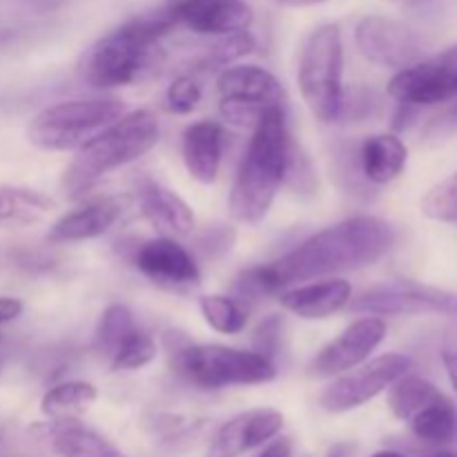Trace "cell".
<instances>
[{
  "label": "cell",
  "instance_id": "36",
  "mask_svg": "<svg viewBox=\"0 0 457 457\" xmlns=\"http://www.w3.org/2000/svg\"><path fill=\"white\" fill-rule=\"evenodd\" d=\"M290 453H293V449H290V440H286V437H277V440L270 442V445H268L257 457H290Z\"/></svg>",
  "mask_w": 457,
  "mask_h": 457
},
{
  "label": "cell",
  "instance_id": "40",
  "mask_svg": "<svg viewBox=\"0 0 457 457\" xmlns=\"http://www.w3.org/2000/svg\"><path fill=\"white\" fill-rule=\"evenodd\" d=\"M370 457H406V455L395 453V451H379V453H375V455H370Z\"/></svg>",
  "mask_w": 457,
  "mask_h": 457
},
{
  "label": "cell",
  "instance_id": "15",
  "mask_svg": "<svg viewBox=\"0 0 457 457\" xmlns=\"http://www.w3.org/2000/svg\"><path fill=\"white\" fill-rule=\"evenodd\" d=\"M134 263L143 277L161 288H190L201 284L195 257L170 237H159L138 245Z\"/></svg>",
  "mask_w": 457,
  "mask_h": 457
},
{
  "label": "cell",
  "instance_id": "3",
  "mask_svg": "<svg viewBox=\"0 0 457 457\" xmlns=\"http://www.w3.org/2000/svg\"><path fill=\"white\" fill-rule=\"evenodd\" d=\"M172 21L165 12L132 18L107 31L89 49L85 61V79L92 87H125L156 67L163 58V36L172 31Z\"/></svg>",
  "mask_w": 457,
  "mask_h": 457
},
{
  "label": "cell",
  "instance_id": "38",
  "mask_svg": "<svg viewBox=\"0 0 457 457\" xmlns=\"http://www.w3.org/2000/svg\"><path fill=\"white\" fill-rule=\"evenodd\" d=\"M281 7H312V4L326 3V0H275Z\"/></svg>",
  "mask_w": 457,
  "mask_h": 457
},
{
  "label": "cell",
  "instance_id": "32",
  "mask_svg": "<svg viewBox=\"0 0 457 457\" xmlns=\"http://www.w3.org/2000/svg\"><path fill=\"white\" fill-rule=\"evenodd\" d=\"M201 101V85L196 83L195 76L183 74L170 83L165 92V107L172 114H190Z\"/></svg>",
  "mask_w": 457,
  "mask_h": 457
},
{
  "label": "cell",
  "instance_id": "9",
  "mask_svg": "<svg viewBox=\"0 0 457 457\" xmlns=\"http://www.w3.org/2000/svg\"><path fill=\"white\" fill-rule=\"evenodd\" d=\"M351 308L375 317H457V295L420 281H388L364 290Z\"/></svg>",
  "mask_w": 457,
  "mask_h": 457
},
{
  "label": "cell",
  "instance_id": "33",
  "mask_svg": "<svg viewBox=\"0 0 457 457\" xmlns=\"http://www.w3.org/2000/svg\"><path fill=\"white\" fill-rule=\"evenodd\" d=\"M288 186H293L295 190L302 192H312L317 186L315 170H312L311 159L299 150L297 145H290V156H288V170H286V181Z\"/></svg>",
  "mask_w": 457,
  "mask_h": 457
},
{
  "label": "cell",
  "instance_id": "6",
  "mask_svg": "<svg viewBox=\"0 0 457 457\" xmlns=\"http://www.w3.org/2000/svg\"><path fill=\"white\" fill-rule=\"evenodd\" d=\"M297 85L303 103L320 123H335L344 103V40L337 25L311 31L299 54Z\"/></svg>",
  "mask_w": 457,
  "mask_h": 457
},
{
  "label": "cell",
  "instance_id": "17",
  "mask_svg": "<svg viewBox=\"0 0 457 457\" xmlns=\"http://www.w3.org/2000/svg\"><path fill=\"white\" fill-rule=\"evenodd\" d=\"M223 145H226V132L217 120H199V123L187 125L183 132L181 154L186 170L195 181L205 183V186L217 181Z\"/></svg>",
  "mask_w": 457,
  "mask_h": 457
},
{
  "label": "cell",
  "instance_id": "7",
  "mask_svg": "<svg viewBox=\"0 0 457 457\" xmlns=\"http://www.w3.org/2000/svg\"><path fill=\"white\" fill-rule=\"evenodd\" d=\"M125 105L116 98H74L45 107L31 119L27 138L47 152H71L119 120Z\"/></svg>",
  "mask_w": 457,
  "mask_h": 457
},
{
  "label": "cell",
  "instance_id": "1",
  "mask_svg": "<svg viewBox=\"0 0 457 457\" xmlns=\"http://www.w3.org/2000/svg\"><path fill=\"white\" fill-rule=\"evenodd\" d=\"M395 232L391 223L370 214L339 221L270 263L241 272L237 293L245 299L279 295L293 284L339 275L378 263L393 248Z\"/></svg>",
  "mask_w": 457,
  "mask_h": 457
},
{
  "label": "cell",
  "instance_id": "4",
  "mask_svg": "<svg viewBox=\"0 0 457 457\" xmlns=\"http://www.w3.org/2000/svg\"><path fill=\"white\" fill-rule=\"evenodd\" d=\"M159 132L154 112L137 110L123 114L76 150L62 174V190L70 196L83 195L105 174L147 154L159 143Z\"/></svg>",
  "mask_w": 457,
  "mask_h": 457
},
{
  "label": "cell",
  "instance_id": "31",
  "mask_svg": "<svg viewBox=\"0 0 457 457\" xmlns=\"http://www.w3.org/2000/svg\"><path fill=\"white\" fill-rule=\"evenodd\" d=\"M154 360H156L154 339H152L150 335L143 333V330H134V333L129 335L128 342L120 346V351L112 357L107 366H110V370L119 373V370H138Z\"/></svg>",
  "mask_w": 457,
  "mask_h": 457
},
{
  "label": "cell",
  "instance_id": "27",
  "mask_svg": "<svg viewBox=\"0 0 457 457\" xmlns=\"http://www.w3.org/2000/svg\"><path fill=\"white\" fill-rule=\"evenodd\" d=\"M54 208V201L29 187H0V226L3 223H31Z\"/></svg>",
  "mask_w": 457,
  "mask_h": 457
},
{
  "label": "cell",
  "instance_id": "18",
  "mask_svg": "<svg viewBox=\"0 0 457 457\" xmlns=\"http://www.w3.org/2000/svg\"><path fill=\"white\" fill-rule=\"evenodd\" d=\"M123 214V199L105 196L58 219L47 232L49 244H76L105 235Z\"/></svg>",
  "mask_w": 457,
  "mask_h": 457
},
{
  "label": "cell",
  "instance_id": "24",
  "mask_svg": "<svg viewBox=\"0 0 457 457\" xmlns=\"http://www.w3.org/2000/svg\"><path fill=\"white\" fill-rule=\"evenodd\" d=\"M96 402V388L87 382H62L49 388L40 400V411L49 420H76Z\"/></svg>",
  "mask_w": 457,
  "mask_h": 457
},
{
  "label": "cell",
  "instance_id": "29",
  "mask_svg": "<svg viewBox=\"0 0 457 457\" xmlns=\"http://www.w3.org/2000/svg\"><path fill=\"white\" fill-rule=\"evenodd\" d=\"M257 49V40L245 31H235V34L219 36V40L214 45H210L208 52L201 56L199 70H212V67H230L232 62H237L239 58L248 56Z\"/></svg>",
  "mask_w": 457,
  "mask_h": 457
},
{
  "label": "cell",
  "instance_id": "30",
  "mask_svg": "<svg viewBox=\"0 0 457 457\" xmlns=\"http://www.w3.org/2000/svg\"><path fill=\"white\" fill-rule=\"evenodd\" d=\"M422 212L433 221L457 226V170L424 195Z\"/></svg>",
  "mask_w": 457,
  "mask_h": 457
},
{
  "label": "cell",
  "instance_id": "42",
  "mask_svg": "<svg viewBox=\"0 0 457 457\" xmlns=\"http://www.w3.org/2000/svg\"><path fill=\"white\" fill-rule=\"evenodd\" d=\"M413 3H428V0H413Z\"/></svg>",
  "mask_w": 457,
  "mask_h": 457
},
{
  "label": "cell",
  "instance_id": "5",
  "mask_svg": "<svg viewBox=\"0 0 457 457\" xmlns=\"http://www.w3.org/2000/svg\"><path fill=\"white\" fill-rule=\"evenodd\" d=\"M168 348L177 373L205 391L268 384L277 378L275 361L257 351H239L221 344H192L187 339L174 346L168 342Z\"/></svg>",
  "mask_w": 457,
  "mask_h": 457
},
{
  "label": "cell",
  "instance_id": "25",
  "mask_svg": "<svg viewBox=\"0 0 457 457\" xmlns=\"http://www.w3.org/2000/svg\"><path fill=\"white\" fill-rule=\"evenodd\" d=\"M134 330L138 328L129 308L120 306V303H112L103 311L101 320H98L96 333H94V351L101 360L110 364L112 357L120 351V346L128 342Z\"/></svg>",
  "mask_w": 457,
  "mask_h": 457
},
{
  "label": "cell",
  "instance_id": "28",
  "mask_svg": "<svg viewBox=\"0 0 457 457\" xmlns=\"http://www.w3.org/2000/svg\"><path fill=\"white\" fill-rule=\"evenodd\" d=\"M199 306L205 324L221 335H239L248 324L245 308L226 295H205Z\"/></svg>",
  "mask_w": 457,
  "mask_h": 457
},
{
  "label": "cell",
  "instance_id": "19",
  "mask_svg": "<svg viewBox=\"0 0 457 457\" xmlns=\"http://www.w3.org/2000/svg\"><path fill=\"white\" fill-rule=\"evenodd\" d=\"M351 293L353 288L346 279H326L281 290L279 303L302 320H328L351 302Z\"/></svg>",
  "mask_w": 457,
  "mask_h": 457
},
{
  "label": "cell",
  "instance_id": "21",
  "mask_svg": "<svg viewBox=\"0 0 457 457\" xmlns=\"http://www.w3.org/2000/svg\"><path fill=\"white\" fill-rule=\"evenodd\" d=\"M45 436L61 457H128L107 437L79 420H54L45 427Z\"/></svg>",
  "mask_w": 457,
  "mask_h": 457
},
{
  "label": "cell",
  "instance_id": "26",
  "mask_svg": "<svg viewBox=\"0 0 457 457\" xmlns=\"http://www.w3.org/2000/svg\"><path fill=\"white\" fill-rule=\"evenodd\" d=\"M442 391L431 384L428 379L418 378V375H402L395 384H391V393H388V406H391L393 415L402 422H409L418 411L431 404L436 397H440Z\"/></svg>",
  "mask_w": 457,
  "mask_h": 457
},
{
  "label": "cell",
  "instance_id": "11",
  "mask_svg": "<svg viewBox=\"0 0 457 457\" xmlns=\"http://www.w3.org/2000/svg\"><path fill=\"white\" fill-rule=\"evenodd\" d=\"M397 103L413 107L437 105L457 98V45L397 71L388 83Z\"/></svg>",
  "mask_w": 457,
  "mask_h": 457
},
{
  "label": "cell",
  "instance_id": "12",
  "mask_svg": "<svg viewBox=\"0 0 457 457\" xmlns=\"http://www.w3.org/2000/svg\"><path fill=\"white\" fill-rule=\"evenodd\" d=\"M355 45L366 61L379 67L404 70L422 58L424 45L418 31L388 16H366L355 27Z\"/></svg>",
  "mask_w": 457,
  "mask_h": 457
},
{
  "label": "cell",
  "instance_id": "20",
  "mask_svg": "<svg viewBox=\"0 0 457 457\" xmlns=\"http://www.w3.org/2000/svg\"><path fill=\"white\" fill-rule=\"evenodd\" d=\"M141 212L154 228L165 235L186 237L195 230L196 219L190 205L168 187L147 183L141 192Z\"/></svg>",
  "mask_w": 457,
  "mask_h": 457
},
{
  "label": "cell",
  "instance_id": "2",
  "mask_svg": "<svg viewBox=\"0 0 457 457\" xmlns=\"http://www.w3.org/2000/svg\"><path fill=\"white\" fill-rule=\"evenodd\" d=\"M293 138L286 125L284 107H268L253 128L245 154L232 183L230 217L245 226H257L270 212L286 181Z\"/></svg>",
  "mask_w": 457,
  "mask_h": 457
},
{
  "label": "cell",
  "instance_id": "22",
  "mask_svg": "<svg viewBox=\"0 0 457 457\" xmlns=\"http://www.w3.org/2000/svg\"><path fill=\"white\" fill-rule=\"evenodd\" d=\"M409 150L404 141L395 134H375L369 137L360 147V165L366 181L375 186H386L395 181L406 168Z\"/></svg>",
  "mask_w": 457,
  "mask_h": 457
},
{
  "label": "cell",
  "instance_id": "8",
  "mask_svg": "<svg viewBox=\"0 0 457 457\" xmlns=\"http://www.w3.org/2000/svg\"><path fill=\"white\" fill-rule=\"evenodd\" d=\"M219 114L239 128H254L268 107H284L286 89L259 65L226 67L217 79Z\"/></svg>",
  "mask_w": 457,
  "mask_h": 457
},
{
  "label": "cell",
  "instance_id": "14",
  "mask_svg": "<svg viewBox=\"0 0 457 457\" xmlns=\"http://www.w3.org/2000/svg\"><path fill=\"white\" fill-rule=\"evenodd\" d=\"M163 12L174 27L204 36L245 31L254 21L253 7L245 0H170Z\"/></svg>",
  "mask_w": 457,
  "mask_h": 457
},
{
  "label": "cell",
  "instance_id": "16",
  "mask_svg": "<svg viewBox=\"0 0 457 457\" xmlns=\"http://www.w3.org/2000/svg\"><path fill=\"white\" fill-rule=\"evenodd\" d=\"M284 428V415L277 409H253L228 420L210 442L205 457H241L266 445Z\"/></svg>",
  "mask_w": 457,
  "mask_h": 457
},
{
  "label": "cell",
  "instance_id": "37",
  "mask_svg": "<svg viewBox=\"0 0 457 457\" xmlns=\"http://www.w3.org/2000/svg\"><path fill=\"white\" fill-rule=\"evenodd\" d=\"M442 364H445L446 375L451 379V386L457 393V351H445L442 353Z\"/></svg>",
  "mask_w": 457,
  "mask_h": 457
},
{
  "label": "cell",
  "instance_id": "41",
  "mask_svg": "<svg viewBox=\"0 0 457 457\" xmlns=\"http://www.w3.org/2000/svg\"><path fill=\"white\" fill-rule=\"evenodd\" d=\"M428 457H457V453H437V455H428Z\"/></svg>",
  "mask_w": 457,
  "mask_h": 457
},
{
  "label": "cell",
  "instance_id": "13",
  "mask_svg": "<svg viewBox=\"0 0 457 457\" xmlns=\"http://www.w3.org/2000/svg\"><path fill=\"white\" fill-rule=\"evenodd\" d=\"M384 337H386V321L382 317L370 315L353 321L337 339L326 344L312 357V361L308 364V375L315 379L337 378V375L364 364L370 353L384 342Z\"/></svg>",
  "mask_w": 457,
  "mask_h": 457
},
{
  "label": "cell",
  "instance_id": "10",
  "mask_svg": "<svg viewBox=\"0 0 457 457\" xmlns=\"http://www.w3.org/2000/svg\"><path fill=\"white\" fill-rule=\"evenodd\" d=\"M409 370L411 360L400 353L375 357L330 382L321 393L320 406L328 413H346V411L360 409L366 402L375 400L379 393L391 388V384H395Z\"/></svg>",
  "mask_w": 457,
  "mask_h": 457
},
{
  "label": "cell",
  "instance_id": "23",
  "mask_svg": "<svg viewBox=\"0 0 457 457\" xmlns=\"http://www.w3.org/2000/svg\"><path fill=\"white\" fill-rule=\"evenodd\" d=\"M406 424H409L411 431L422 442H428V445H446V442L453 440L457 433V411L451 404L449 397L442 393L431 404L418 411Z\"/></svg>",
  "mask_w": 457,
  "mask_h": 457
},
{
  "label": "cell",
  "instance_id": "35",
  "mask_svg": "<svg viewBox=\"0 0 457 457\" xmlns=\"http://www.w3.org/2000/svg\"><path fill=\"white\" fill-rule=\"evenodd\" d=\"M22 312V302L16 297H0V324L18 320Z\"/></svg>",
  "mask_w": 457,
  "mask_h": 457
},
{
  "label": "cell",
  "instance_id": "34",
  "mask_svg": "<svg viewBox=\"0 0 457 457\" xmlns=\"http://www.w3.org/2000/svg\"><path fill=\"white\" fill-rule=\"evenodd\" d=\"M279 344H281V320L279 317H268L266 321L259 324L257 333H254V351H257L259 355L272 360V357L277 355V351H279Z\"/></svg>",
  "mask_w": 457,
  "mask_h": 457
},
{
  "label": "cell",
  "instance_id": "39",
  "mask_svg": "<svg viewBox=\"0 0 457 457\" xmlns=\"http://www.w3.org/2000/svg\"><path fill=\"white\" fill-rule=\"evenodd\" d=\"M437 125H442V128H453V125H457V107H453L449 114L440 116V119H437Z\"/></svg>",
  "mask_w": 457,
  "mask_h": 457
}]
</instances>
